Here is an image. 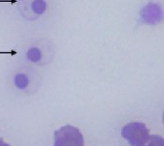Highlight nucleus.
<instances>
[{
  "instance_id": "obj_1",
  "label": "nucleus",
  "mask_w": 164,
  "mask_h": 146,
  "mask_svg": "<svg viewBox=\"0 0 164 146\" xmlns=\"http://www.w3.org/2000/svg\"><path fill=\"white\" fill-rule=\"evenodd\" d=\"M122 137L128 140V142L133 146H142L145 144L150 133L145 124L140 122H132L127 124L122 130Z\"/></svg>"
},
{
  "instance_id": "obj_2",
  "label": "nucleus",
  "mask_w": 164,
  "mask_h": 146,
  "mask_svg": "<svg viewBox=\"0 0 164 146\" xmlns=\"http://www.w3.org/2000/svg\"><path fill=\"white\" fill-rule=\"evenodd\" d=\"M54 146H84L83 135L74 126H64L55 132Z\"/></svg>"
},
{
  "instance_id": "obj_3",
  "label": "nucleus",
  "mask_w": 164,
  "mask_h": 146,
  "mask_svg": "<svg viewBox=\"0 0 164 146\" xmlns=\"http://www.w3.org/2000/svg\"><path fill=\"white\" fill-rule=\"evenodd\" d=\"M163 17L162 10L156 3H149L140 12V18L144 23L155 25L161 21Z\"/></svg>"
},
{
  "instance_id": "obj_4",
  "label": "nucleus",
  "mask_w": 164,
  "mask_h": 146,
  "mask_svg": "<svg viewBox=\"0 0 164 146\" xmlns=\"http://www.w3.org/2000/svg\"><path fill=\"white\" fill-rule=\"evenodd\" d=\"M27 59L32 62H38L41 60L42 53L37 47H32L27 51Z\"/></svg>"
},
{
  "instance_id": "obj_5",
  "label": "nucleus",
  "mask_w": 164,
  "mask_h": 146,
  "mask_svg": "<svg viewBox=\"0 0 164 146\" xmlns=\"http://www.w3.org/2000/svg\"><path fill=\"white\" fill-rule=\"evenodd\" d=\"M14 84H16V87H18V89L24 90L26 89L29 85V79L23 73H17V74L14 76Z\"/></svg>"
},
{
  "instance_id": "obj_6",
  "label": "nucleus",
  "mask_w": 164,
  "mask_h": 146,
  "mask_svg": "<svg viewBox=\"0 0 164 146\" xmlns=\"http://www.w3.org/2000/svg\"><path fill=\"white\" fill-rule=\"evenodd\" d=\"M47 4L45 0H34L32 3V10L37 14H41L46 11Z\"/></svg>"
},
{
  "instance_id": "obj_7",
  "label": "nucleus",
  "mask_w": 164,
  "mask_h": 146,
  "mask_svg": "<svg viewBox=\"0 0 164 146\" xmlns=\"http://www.w3.org/2000/svg\"><path fill=\"white\" fill-rule=\"evenodd\" d=\"M142 146H164V140L160 135H150L148 141Z\"/></svg>"
},
{
  "instance_id": "obj_8",
  "label": "nucleus",
  "mask_w": 164,
  "mask_h": 146,
  "mask_svg": "<svg viewBox=\"0 0 164 146\" xmlns=\"http://www.w3.org/2000/svg\"><path fill=\"white\" fill-rule=\"evenodd\" d=\"M0 146H11V145H9L8 143L4 142L2 139H0Z\"/></svg>"
}]
</instances>
